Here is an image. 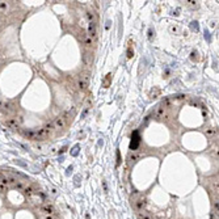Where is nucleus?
<instances>
[{"mask_svg": "<svg viewBox=\"0 0 219 219\" xmlns=\"http://www.w3.org/2000/svg\"><path fill=\"white\" fill-rule=\"evenodd\" d=\"M54 129L55 130H63L66 127V118L65 117H58L55 118V121L53 122Z\"/></svg>", "mask_w": 219, "mask_h": 219, "instance_id": "1", "label": "nucleus"}, {"mask_svg": "<svg viewBox=\"0 0 219 219\" xmlns=\"http://www.w3.org/2000/svg\"><path fill=\"white\" fill-rule=\"evenodd\" d=\"M88 36L92 39L97 38V29H96V22H89L88 25Z\"/></svg>", "mask_w": 219, "mask_h": 219, "instance_id": "2", "label": "nucleus"}, {"mask_svg": "<svg viewBox=\"0 0 219 219\" xmlns=\"http://www.w3.org/2000/svg\"><path fill=\"white\" fill-rule=\"evenodd\" d=\"M5 126L7 127H9V129H13V130H16V129H19V122L16 121V118H7L5 120Z\"/></svg>", "mask_w": 219, "mask_h": 219, "instance_id": "3", "label": "nucleus"}, {"mask_svg": "<svg viewBox=\"0 0 219 219\" xmlns=\"http://www.w3.org/2000/svg\"><path fill=\"white\" fill-rule=\"evenodd\" d=\"M144 207H146V201L143 199V198H139V199H136L135 202H134V209H135L138 212L143 211Z\"/></svg>", "mask_w": 219, "mask_h": 219, "instance_id": "4", "label": "nucleus"}, {"mask_svg": "<svg viewBox=\"0 0 219 219\" xmlns=\"http://www.w3.org/2000/svg\"><path fill=\"white\" fill-rule=\"evenodd\" d=\"M88 83H89V76H88V75H83V76L79 79L78 86H79L80 89H86V88L88 87Z\"/></svg>", "mask_w": 219, "mask_h": 219, "instance_id": "5", "label": "nucleus"}, {"mask_svg": "<svg viewBox=\"0 0 219 219\" xmlns=\"http://www.w3.org/2000/svg\"><path fill=\"white\" fill-rule=\"evenodd\" d=\"M41 210H42V212H46L47 215H53L54 212H55V209H54V206H53V205H49V203H46V205L42 206Z\"/></svg>", "mask_w": 219, "mask_h": 219, "instance_id": "6", "label": "nucleus"}, {"mask_svg": "<svg viewBox=\"0 0 219 219\" xmlns=\"http://www.w3.org/2000/svg\"><path fill=\"white\" fill-rule=\"evenodd\" d=\"M24 134H25V136H28L29 139H32V141H37V139H39L37 136V134H36L34 130H25L24 131Z\"/></svg>", "mask_w": 219, "mask_h": 219, "instance_id": "7", "label": "nucleus"}, {"mask_svg": "<svg viewBox=\"0 0 219 219\" xmlns=\"http://www.w3.org/2000/svg\"><path fill=\"white\" fill-rule=\"evenodd\" d=\"M164 117V106L160 105L156 108V110H155V118H157V120H160V118Z\"/></svg>", "mask_w": 219, "mask_h": 219, "instance_id": "8", "label": "nucleus"}, {"mask_svg": "<svg viewBox=\"0 0 219 219\" xmlns=\"http://www.w3.org/2000/svg\"><path fill=\"white\" fill-rule=\"evenodd\" d=\"M144 156L142 152H133V154H130V160L131 162H138L139 159H142V157Z\"/></svg>", "mask_w": 219, "mask_h": 219, "instance_id": "9", "label": "nucleus"}, {"mask_svg": "<svg viewBox=\"0 0 219 219\" xmlns=\"http://www.w3.org/2000/svg\"><path fill=\"white\" fill-rule=\"evenodd\" d=\"M180 32H181V29H180L178 25H171L169 26V33H171V34L177 36V34H180Z\"/></svg>", "mask_w": 219, "mask_h": 219, "instance_id": "10", "label": "nucleus"}, {"mask_svg": "<svg viewBox=\"0 0 219 219\" xmlns=\"http://www.w3.org/2000/svg\"><path fill=\"white\" fill-rule=\"evenodd\" d=\"M138 219H154L152 218V215L150 214V212H147V211H141L138 214Z\"/></svg>", "mask_w": 219, "mask_h": 219, "instance_id": "11", "label": "nucleus"}, {"mask_svg": "<svg viewBox=\"0 0 219 219\" xmlns=\"http://www.w3.org/2000/svg\"><path fill=\"white\" fill-rule=\"evenodd\" d=\"M3 108H4V110L5 112H8V113H9V112H13V109H15V105L12 104V102H4V104H3Z\"/></svg>", "mask_w": 219, "mask_h": 219, "instance_id": "12", "label": "nucleus"}, {"mask_svg": "<svg viewBox=\"0 0 219 219\" xmlns=\"http://www.w3.org/2000/svg\"><path fill=\"white\" fill-rule=\"evenodd\" d=\"M22 191H24V194H25V196H28V197H30L33 193H34V190H33L32 186H25L22 189Z\"/></svg>", "mask_w": 219, "mask_h": 219, "instance_id": "13", "label": "nucleus"}, {"mask_svg": "<svg viewBox=\"0 0 219 219\" xmlns=\"http://www.w3.org/2000/svg\"><path fill=\"white\" fill-rule=\"evenodd\" d=\"M92 44H93V39L89 36H84V45L89 47V46H92Z\"/></svg>", "mask_w": 219, "mask_h": 219, "instance_id": "14", "label": "nucleus"}, {"mask_svg": "<svg viewBox=\"0 0 219 219\" xmlns=\"http://www.w3.org/2000/svg\"><path fill=\"white\" fill-rule=\"evenodd\" d=\"M8 3L7 1H0V12H7L8 11Z\"/></svg>", "mask_w": 219, "mask_h": 219, "instance_id": "15", "label": "nucleus"}, {"mask_svg": "<svg viewBox=\"0 0 219 219\" xmlns=\"http://www.w3.org/2000/svg\"><path fill=\"white\" fill-rule=\"evenodd\" d=\"M44 129H45V131H46V133H47V135H49L51 130L54 129V125L51 123V122H49V123H46V125H45V127H44Z\"/></svg>", "mask_w": 219, "mask_h": 219, "instance_id": "16", "label": "nucleus"}, {"mask_svg": "<svg viewBox=\"0 0 219 219\" xmlns=\"http://www.w3.org/2000/svg\"><path fill=\"white\" fill-rule=\"evenodd\" d=\"M87 17H88V20H89V22H96V16L93 12H88Z\"/></svg>", "mask_w": 219, "mask_h": 219, "instance_id": "17", "label": "nucleus"}, {"mask_svg": "<svg viewBox=\"0 0 219 219\" xmlns=\"http://www.w3.org/2000/svg\"><path fill=\"white\" fill-rule=\"evenodd\" d=\"M25 186H26V185L24 184V182H17V184L15 185V188H16V189H20V190H22Z\"/></svg>", "mask_w": 219, "mask_h": 219, "instance_id": "18", "label": "nucleus"}, {"mask_svg": "<svg viewBox=\"0 0 219 219\" xmlns=\"http://www.w3.org/2000/svg\"><path fill=\"white\" fill-rule=\"evenodd\" d=\"M4 191H7V185L0 182V193H4Z\"/></svg>", "mask_w": 219, "mask_h": 219, "instance_id": "19", "label": "nucleus"}, {"mask_svg": "<svg viewBox=\"0 0 219 219\" xmlns=\"http://www.w3.org/2000/svg\"><path fill=\"white\" fill-rule=\"evenodd\" d=\"M214 134H215V130L214 129H209L207 131H206V135H207V136H212Z\"/></svg>", "mask_w": 219, "mask_h": 219, "instance_id": "20", "label": "nucleus"}, {"mask_svg": "<svg viewBox=\"0 0 219 219\" xmlns=\"http://www.w3.org/2000/svg\"><path fill=\"white\" fill-rule=\"evenodd\" d=\"M16 121L19 122V125L22 123L24 122V117H22V115H19V117H16Z\"/></svg>", "mask_w": 219, "mask_h": 219, "instance_id": "21", "label": "nucleus"}, {"mask_svg": "<svg viewBox=\"0 0 219 219\" xmlns=\"http://www.w3.org/2000/svg\"><path fill=\"white\" fill-rule=\"evenodd\" d=\"M133 51H131V49H129V50H127V58H131L133 57Z\"/></svg>", "mask_w": 219, "mask_h": 219, "instance_id": "22", "label": "nucleus"}, {"mask_svg": "<svg viewBox=\"0 0 219 219\" xmlns=\"http://www.w3.org/2000/svg\"><path fill=\"white\" fill-rule=\"evenodd\" d=\"M189 3H190L191 7H196V5H197V3H196V1H189Z\"/></svg>", "mask_w": 219, "mask_h": 219, "instance_id": "23", "label": "nucleus"}, {"mask_svg": "<svg viewBox=\"0 0 219 219\" xmlns=\"http://www.w3.org/2000/svg\"><path fill=\"white\" fill-rule=\"evenodd\" d=\"M148 37H150V39H151V37H152V30H150V32H148Z\"/></svg>", "mask_w": 219, "mask_h": 219, "instance_id": "24", "label": "nucleus"}, {"mask_svg": "<svg viewBox=\"0 0 219 219\" xmlns=\"http://www.w3.org/2000/svg\"><path fill=\"white\" fill-rule=\"evenodd\" d=\"M46 219H54V218L51 217V215H47V217H46Z\"/></svg>", "mask_w": 219, "mask_h": 219, "instance_id": "25", "label": "nucleus"}, {"mask_svg": "<svg viewBox=\"0 0 219 219\" xmlns=\"http://www.w3.org/2000/svg\"><path fill=\"white\" fill-rule=\"evenodd\" d=\"M3 108V102H1V100H0V109Z\"/></svg>", "mask_w": 219, "mask_h": 219, "instance_id": "26", "label": "nucleus"}, {"mask_svg": "<svg viewBox=\"0 0 219 219\" xmlns=\"http://www.w3.org/2000/svg\"><path fill=\"white\" fill-rule=\"evenodd\" d=\"M0 30H1V24H0Z\"/></svg>", "mask_w": 219, "mask_h": 219, "instance_id": "27", "label": "nucleus"}]
</instances>
